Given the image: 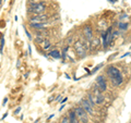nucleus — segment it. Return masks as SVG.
<instances>
[{"instance_id": "nucleus-29", "label": "nucleus", "mask_w": 131, "mask_h": 123, "mask_svg": "<svg viewBox=\"0 0 131 123\" xmlns=\"http://www.w3.org/2000/svg\"><path fill=\"white\" fill-rule=\"evenodd\" d=\"M117 1V0H110V2H116Z\"/></svg>"}, {"instance_id": "nucleus-14", "label": "nucleus", "mask_w": 131, "mask_h": 123, "mask_svg": "<svg viewBox=\"0 0 131 123\" xmlns=\"http://www.w3.org/2000/svg\"><path fill=\"white\" fill-rule=\"evenodd\" d=\"M128 26H129V24L128 23H122V22H120L118 24V28L120 31H127L128 30Z\"/></svg>"}, {"instance_id": "nucleus-1", "label": "nucleus", "mask_w": 131, "mask_h": 123, "mask_svg": "<svg viewBox=\"0 0 131 123\" xmlns=\"http://www.w3.org/2000/svg\"><path fill=\"white\" fill-rule=\"evenodd\" d=\"M106 73L108 75V77L110 78L111 83L114 84L115 86H120L123 83V77H122V74L120 70L115 67V66H109L106 69Z\"/></svg>"}, {"instance_id": "nucleus-10", "label": "nucleus", "mask_w": 131, "mask_h": 123, "mask_svg": "<svg viewBox=\"0 0 131 123\" xmlns=\"http://www.w3.org/2000/svg\"><path fill=\"white\" fill-rule=\"evenodd\" d=\"M68 118H69V120H70L71 123H80L79 122V119H78V117H76V114H75V112H74V110L69 111Z\"/></svg>"}, {"instance_id": "nucleus-31", "label": "nucleus", "mask_w": 131, "mask_h": 123, "mask_svg": "<svg viewBox=\"0 0 131 123\" xmlns=\"http://www.w3.org/2000/svg\"><path fill=\"white\" fill-rule=\"evenodd\" d=\"M5 1H6V0H5Z\"/></svg>"}, {"instance_id": "nucleus-28", "label": "nucleus", "mask_w": 131, "mask_h": 123, "mask_svg": "<svg viewBox=\"0 0 131 123\" xmlns=\"http://www.w3.org/2000/svg\"><path fill=\"white\" fill-rule=\"evenodd\" d=\"M53 100H54V98H53V97H50V98H49V100H48V101H49V102H50V101H53Z\"/></svg>"}, {"instance_id": "nucleus-11", "label": "nucleus", "mask_w": 131, "mask_h": 123, "mask_svg": "<svg viewBox=\"0 0 131 123\" xmlns=\"http://www.w3.org/2000/svg\"><path fill=\"white\" fill-rule=\"evenodd\" d=\"M48 55L54 59H60L61 58V53L59 52V50H52V51H49Z\"/></svg>"}, {"instance_id": "nucleus-9", "label": "nucleus", "mask_w": 131, "mask_h": 123, "mask_svg": "<svg viewBox=\"0 0 131 123\" xmlns=\"http://www.w3.org/2000/svg\"><path fill=\"white\" fill-rule=\"evenodd\" d=\"M83 34H84V36L89 42L93 40V30L90 25H85L84 26V28H83Z\"/></svg>"}, {"instance_id": "nucleus-4", "label": "nucleus", "mask_w": 131, "mask_h": 123, "mask_svg": "<svg viewBox=\"0 0 131 123\" xmlns=\"http://www.w3.org/2000/svg\"><path fill=\"white\" fill-rule=\"evenodd\" d=\"M93 96H94V100H95V104L96 105H101V104H103L104 102V100H105V97L103 95V92H101L100 88L96 87L93 89Z\"/></svg>"}, {"instance_id": "nucleus-23", "label": "nucleus", "mask_w": 131, "mask_h": 123, "mask_svg": "<svg viewBox=\"0 0 131 123\" xmlns=\"http://www.w3.org/2000/svg\"><path fill=\"white\" fill-rule=\"evenodd\" d=\"M67 100H68V97H64V98H63L62 100H61V104H64Z\"/></svg>"}, {"instance_id": "nucleus-7", "label": "nucleus", "mask_w": 131, "mask_h": 123, "mask_svg": "<svg viewBox=\"0 0 131 123\" xmlns=\"http://www.w3.org/2000/svg\"><path fill=\"white\" fill-rule=\"evenodd\" d=\"M80 102H81V107L87 112V114H91V115H92V114L94 113L93 107L91 106V104L89 102V101H87V99H83V98H82Z\"/></svg>"}, {"instance_id": "nucleus-2", "label": "nucleus", "mask_w": 131, "mask_h": 123, "mask_svg": "<svg viewBox=\"0 0 131 123\" xmlns=\"http://www.w3.org/2000/svg\"><path fill=\"white\" fill-rule=\"evenodd\" d=\"M74 112H75V114H76V117H78L80 122H82V123H87L89 122V114H87V112L83 109L81 106L75 107L74 108Z\"/></svg>"}, {"instance_id": "nucleus-25", "label": "nucleus", "mask_w": 131, "mask_h": 123, "mask_svg": "<svg viewBox=\"0 0 131 123\" xmlns=\"http://www.w3.org/2000/svg\"><path fill=\"white\" fill-rule=\"evenodd\" d=\"M63 108H64V106H63V104H62V105H61V106H60V108H59V110L61 111V110H62V109H63Z\"/></svg>"}, {"instance_id": "nucleus-19", "label": "nucleus", "mask_w": 131, "mask_h": 123, "mask_svg": "<svg viewBox=\"0 0 131 123\" xmlns=\"http://www.w3.org/2000/svg\"><path fill=\"white\" fill-rule=\"evenodd\" d=\"M3 46H5V38H1V44H0V52H2Z\"/></svg>"}, {"instance_id": "nucleus-3", "label": "nucleus", "mask_w": 131, "mask_h": 123, "mask_svg": "<svg viewBox=\"0 0 131 123\" xmlns=\"http://www.w3.org/2000/svg\"><path fill=\"white\" fill-rule=\"evenodd\" d=\"M28 10H30V12L41 14L42 12H44L46 10V5L44 2H33V3H31Z\"/></svg>"}, {"instance_id": "nucleus-8", "label": "nucleus", "mask_w": 131, "mask_h": 123, "mask_svg": "<svg viewBox=\"0 0 131 123\" xmlns=\"http://www.w3.org/2000/svg\"><path fill=\"white\" fill-rule=\"evenodd\" d=\"M48 16L45 14H37V15L33 16L30 19V23H45Z\"/></svg>"}, {"instance_id": "nucleus-16", "label": "nucleus", "mask_w": 131, "mask_h": 123, "mask_svg": "<svg viewBox=\"0 0 131 123\" xmlns=\"http://www.w3.org/2000/svg\"><path fill=\"white\" fill-rule=\"evenodd\" d=\"M102 67H103V63L98 64V66H96L95 68H94V69H93V70H92V71H91V72H90V73H91V74H94V73H96V72H97L98 70H100V69H101Z\"/></svg>"}, {"instance_id": "nucleus-27", "label": "nucleus", "mask_w": 131, "mask_h": 123, "mask_svg": "<svg viewBox=\"0 0 131 123\" xmlns=\"http://www.w3.org/2000/svg\"><path fill=\"white\" fill-rule=\"evenodd\" d=\"M28 51H30V53H32V49H31V46H28Z\"/></svg>"}, {"instance_id": "nucleus-18", "label": "nucleus", "mask_w": 131, "mask_h": 123, "mask_svg": "<svg viewBox=\"0 0 131 123\" xmlns=\"http://www.w3.org/2000/svg\"><path fill=\"white\" fill-rule=\"evenodd\" d=\"M61 123H71V122H70V120H69V118L63 117L62 119H61Z\"/></svg>"}, {"instance_id": "nucleus-13", "label": "nucleus", "mask_w": 131, "mask_h": 123, "mask_svg": "<svg viewBox=\"0 0 131 123\" xmlns=\"http://www.w3.org/2000/svg\"><path fill=\"white\" fill-rule=\"evenodd\" d=\"M46 23H30V26L33 27V28H36V30H42V28L45 27Z\"/></svg>"}, {"instance_id": "nucleus-21", "label": "nucleus", "mask_w": 131, "mask_h": 123, "mask_svg": "<svg viewBox=\"0 0 131 123\" xmlns=\"http://www.w3.org/2000/svg\"><path fill=\"white\" fill-rule=\"evenodd\" d=\"M7 102H8V97H6V98H5V99H3V101H2V106H3V107H5V106H6V105H7Z\"/></svg>"}, {"instance_id": "nucleus-17", "label": "nucleus", "mask_w": 131, "mask_h": 123, "mask_svg": "<svg viewBox=\"0 0 131 123\" xmlns=\"http://www.w3.org/2000/svg\"><path fill=\"white\" fill-rule=\"evenodd\" d=\"M24 32H25V34H26V36H27V38H28V39H33V36L30 34V32L27 31V28H26V27H24Z\"/></svg>"}, {"instance_id": "nucleus-22", "label": "nucleus", "mask_w": 131, "mask_h": 123, "mask_svg": "<svg viewBox=\"0 0 131 123\" xmlns=\"http://www.w3.org/2000/svg\"><path fill=\"white\" fill-rule=\"evenodd\" d=\"M7 117H8V112H7V113H5V114H3V115H2V118H1V120H5V119H6Z\"/></svg>"}, {"instance_id": "nucleus-12", "label": "nucleus", "mask_w": 131, "mask_h": 123, "mask_svg": "<svg viewBox=\"0 0 131 123\" xmlns=\"http://www.w3.org/2000/svg\"><path fill=\"white\" fill-rule=\"evenodd\" d=\"M86 99L87 101L91 104V106L94 107V106H96V104H95V100H94V96H93V94L92 93H89L86 95Z\"/></svg>"}, {"instance_id": "nucleus-30", "label": "nucleus", "mask_w": 131, "mask_h": 123, "mask_svg": "<svg viewBox=\"0 0 131 123\" xmlns=\"http://www.w3.org/2000/svg\"><path fill=\"white\" fill-rule=\"evenodd\" d=\"M1 2H2V0H0V5H1Z\"/></svg>"}, {"instance_id": "nucleus-15", "label": "nucleus", "mask_w": 131, "mask_h": 123, "mask_svg": "<svg viewBox=\"0 0 131 123\" xmlns=\"http://www.w3.org/2000/svg\"><path fill=\"white\" fill-rule=\"evenodd\" d=\"M42 44H43V49L44 50H48L50 48V46H52V45H50V42L48 40V39H45Z\"/></svg>"}, {"instance_id": "nucleus-20", "label": "nucleus", "mask_w": 131, "mask_h": 123, "mask_svg": "<svg viewBox=\"0 0 131 123\" xmlns=\"http://www.w3.org/2000/svg\"><path fill=\"white\" fill-rule=\"evenodd\" d=\"M21 109H22L21 107H18L17 109L14 110V114H19V113H20V111H21Z\"/></svg>"}, {"instance_id": "nucleus-26", "label": "nucleus", "mask_w": 131, "mask_h": 123, "mask_svg": "<svg viewBox=\"0 0 131 123\" xmlns=\"http://www.w3.org/2000/svg\"><path fill=\"white\" fill-rule=\"evenodd\" d=\"M54 115H55V114H52V115H50V117H49L48 119H47V121H48V120H50V119H53V118H54Z\"/></svg>"}, {"instance_id": "nucleus-6", "label": "nucleus", "mask_w": 131, "mask_h": 123, "mask_svg": "<svg viewBox=\"0 0 131 123\" xmlns=\"http://www.w3.org/2000/svg\"><path fill=\"white\" fill-rule=\"evenodd\" d=\"M96 84H97V87L100 88L101 92H106L107 90V83H106V79L104 78V76H97L96 77Z\"/></svg>"}, {"instance_id": "nucleus-24", "label": "nucleus", "mask_w": 131, "mask_h": 123, "mask_svg": "<svg viewBox=\"0 0 131 123\" xmlns=\"http://www.w3.org/2000/svg\"><path fill=\"white\" fill-rule=\"evenodd\" d=\"M61 97H62V96H58V98H56V100L57 101H61Z\"/></svg>"}, {"instance_id": "nucleus-5", "label": "nucleus", "mask_w": 131, "mask_h": 123, "mask_svg": "<svg viewBox=\"0 0 131 123\" xmlns=\"http://www.w3.org/2000/svg\"><path fill=\"white\" fill-rule=\"evenodd\" d=\"M74 50L75 52L78 53V56L80 58H84L86 56V50H85V47L84 45H82L81 42H75L74 43Z\"/></svg>"}]
</instances>
